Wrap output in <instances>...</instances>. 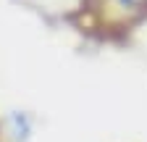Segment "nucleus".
<instances>
[{
    "mask_svg": "<svg viewBox=\"0 0 147 142\" xmlns=\"http://www.w3.org/2000/svg\"><path fill=\"white\" fill-rule=\"evenodd\" d=\"M118 3H121L123 8H131V5H137V3H139V0H118Z\"/></svg>",
    "mask_w": 147,
    "mask_h": 142,
    "instance_id": "1",
    "label": "nucleus"
}]
</instances>
